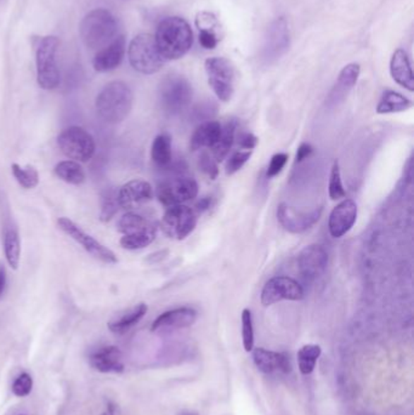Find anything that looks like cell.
I'll return each mask as SVG.
<instances>
[{
    "label": "cell",
    "mask_w": 414,
    "mask_h": 415,
    "mask_svg": "<svg viewBox=\"0 0 414 415\" xmlns=\"http://www.w3.org/2000/svg\"><path fill=\"white\" fill-rule=\"evenodd\" d=\"M54 173L59 179L75 186H79L85 181L83 166L75 161H63V162L57 163Z\"/></svg>",
    "instance_id": "31"
},
{
    "label": "cell",
    "mask_w": 414,
    "mask_h": 415,
    "mask_svg": "<svg viewBox=\"0 0 414 415\" xmlns=\"http://www.w3.org/2000/svg\"><path fill=\"white\" fill-rule=\"evenodd\" d=\"M253 359L257 369L265 374H288L292 371V363L289 356L282 352H274L262 347H257L253 349Z\"/></svg>",
    "instance_id": "20"
},
{
    "label": "cell",
    "mask_w": 414,
    "mask_h": 415,
    "mask_svg": "<svg viewBox=\"0 0 414 415\" xmlns=\"http://www.w3.org/2000/svg\"><path fill=\"white\" fill-rule=\"evenodd\" d=\"M151 158L154 166L159 169L169 168L173 161V152H171V137L168 134H159L156 136L151 147Z\"/></svg>",
    "instance_id": "28"
},
{
    "label": "cell",
    "mask_w": 414,
    "mask_h": 415,
    "mask_svg": "<svg viewBox=\"0 0 414 415\" xmlns=\"http://www.w3.org/2000/svg\"><path fill=\"white\" fill-rule=\"evenodd\" d=\"M321 354H322L321 346L315 345V344L304 345L298 351V366L301 374L309 376L314 371Z\"/></svg>",
    "instance_id": "33"
},
{
    "label": "cell",
    "mask_w": 414,
    "mask_h": 415,
    "mask_svg": "<svg viewBox=\"0 0 414 415\" xmlns=\"http://www.w3.org/2000/svg\"><path fill=\"white\" fill-rule=\"evenodd\" d=\"M291 44V33L287 20L284 18H276L270 23L266 31L262 56L266 63H272L287 53Z\"/></svg>",
    "instance_id": "12"
},
{
    "label": "cell",
    "mask_w": 414,
    "mask_h": 415,
    "mask_svg": "<svg viewBox=\"0 0 414 415\" xmlns=\"http://www.w3.org/2000/svg\"><path fill=\"white\" fill-rule=\"evenodd\" d=\"M57 146L66 157L75 162H89L95 154L94 137L80 127H70L62 130L57 136Z\"/></svg>",
    "instance_id": "7"
},
{
    "label": "cell",
    "mask_w": 414,
    "mask_h": 415,
    "mask_svg": "<svg viewBox=\"0 0 414 415\" xmlns=\"http://www.w3.org/2000/svg\"><path fill=\"white\" fill-rule=\"evenodd\" d=\"M212 206V199L209 197H205L202 198L201 201L198 202L196 204L197 211H205V210L209 209Z\"/></svg>",
    "instance_id": "46"
},
{
    "label": "cell",
    "mask_w": 414,
    "mask_h": 415,
    "mask_svg": "<svg viewBox=\"0 0 414 415\" xmlns=\"http://www.w3.org/2000/svg\"><path fill=\"white\" fill-rule=\"evenodd\" d=\"M322 211V206L310 211H300L288 206L287 203H281L277 208V220L286 231L293 235H299L312 228L315 223H319Z\"/></svg>",
    "instance_id": "14"
},
{
    "label": "cell",
    "mask_w": 414,
    "mask_h": 415,
    "mask_svg": "<svg viewBox=\"0 0 414 415\" xmlns=\"http://www.w3.org/2000/svg\"><path fill=\"white\" fill-rule=\"evenodd\" d=\"M11 171H13V178L16 179L20 186L26 188V190H32L39 184V174L35 166H18V163H13Z\"/></svg>",
    "instance_id": "35"
},
{
    "label": "cell",
    "mask_w": 414,
    "mask_h": 415,
    "mask_svg": "<svg viewBox=\"0 0 414 415\" xmlns=\"http://www.w3.org/2000/svg\"><path fill=\"white\" fill-rule=\"evenodd\" d=\"M361 73V67L358 63H349L340 70L336 85L331 89L328 101L331 104H338L348 97L353 87L358 83V77Z\"/></svg>",
    "instance_id": "23"
},
{
    "label": "cell",
    "mask_w": 414,
    "mask_h": 415,
    "mask_svg": "<svg viewBox=\"0 0 414 415\" xmlns=\"http://www.w3.org/2000/svg\"><path fill=\"white\" fill-rule=\"evenodd\" d=\"M32 386H33L32 376L27 373H22L21 376H18V379L13 381V392L18 397H25L31 393Z\"/></svg>",
    "instance_id": "41"
},
{
    "label": "cell",
    "mask_w": 414,
    "mask_h": 415,
    "mask_svg": "<svg viewBox=\"0 0 414 415\" xmlns=\"http://www.w3.org/2000/svg\"><path fill=\"white\" fill-rule=\"evenodd\" d=\"M156 237H157V225H154L153 228L138 233V235L123 236L121 238V245H122V248L127 250L144 249L150 244H152Z\"/></svg>",
    "instance_id": "34"
},
{
    "label": "cell",
    "mask_w": 414,
    "mask_h": 415,
    "mask_svg": "<svg viewBox=\"0 0 414 415\" xmlns=\"http://www.w3.org/2000/svg\"><path fill=\"white\" fill-rule=\"evenodd\" d=\"M242 341L247 352L254 349L253 316L249 309L242 311Z\"/></svg>",
    "instance_id": "38"
},
{
    "label": "cell",
    "mask_w": 414,
    "mask_h": 415,
    "mask_svg": "<svg viewBox=\"0 0 414 415\" xmlns=\"http://www.w3.org/2000/svg\"><path fill=\"white\" fill-rule=\"evenodd\" d=\"M117 192L118 191L114 188H109V190H106L101 196L100 220L102 223L111 221L121 208L119 203H118Z\"/></svg>",
    "instance_id": "36"
},
{
    "label": "cell",
    "mask_w": 414,
    "mask_h": 415,
    "mask_svg": "<svg viewBox=\"0 0 414 415\" xmlns=\"http://www.w3.org/2000/svg\"><path fill=\"white\" fill-rule=\"evenodd\" d=\"M198 168L200 171L205 175L209 180H215L218 178L219 175V166L218 162L215 161V158L213 157V154H210L207 151H202L198 158Z\"/></svg>",
    "instance_id": "39"
},
{
    "label": "cell",
    "mask_w": 414,
    "mask_h": 415,
    "mask_svg": "<svg viewBox=\"0 0 414 415\" xmlns=\"http://www.w3.org/2000/svg\"><path fill=\"white\" fill-rule=\"evenodd\" d=\"M288 159H289V157H288L287 153H276L275 156H272V158H271L270 164H269L267 171H266V176L269 179L277 176L281 171H284V166L288 163Z\"/></svg>",
    "instance_id": "42"
},
{
    "label": "cell",
    "mask_w": 414,
    "mask_h": 415,
    "mask_svg": "<svg viewBox=\"0 0 414 415\" xmlns=\"http://www.w3.org/2000/svg\"><path fill=\"white\" fill-rule=\"evenodd\" d=\"M6 284H8V277H6V270L4 265L0 264V299L4 295L6 290Z\"/></svg>",
    "instance_id": "45"
},
{
    "label": "cell",
    "mask_w": 414,
    "mask_h": 415,
    "mask_svg": "<svg viewBox=\"0 0 414 415\" xmlns=\"http://www.w3.org/2000/svg\"><path fill=\"white\" fill-rule=\"evenodd\" d=\"M79 31L87 48H105L117 35V20L109 10H92L83 18Z\"/></svg>",
    "instance_id": "3"
},
{
    "label": "cell",
    "mask_w": 414,
    "mask_h": 415,
    "mask_svg": "<svg viewBox=\"0 0 414 415\" xmlns=\"http://www.w3.org/2000/svg\"><path fill=\"white\" fill-rule=\"evenodd\" d=\"M57 223H59V228H61L67 236L82 245L92 256L105 264H117V256L112 250L106 248L105 245L101 244L99 240L87 235V232L83 231L72 220L68 218H60Z\"/></svg>",
    "instance_id": "13"
},
{
    "label": "cell",
    "mask_w": 414,
    "mask_h": 415,
    "mask_svg": "<svg viewBox=\"0 0 414 415\" xmlns=\"http://www.w3.org/2000/svg\"><path fill=\"white\" fill-rule=\"evenodd\" d=\"M119 206L126 210L145 204L153 198V188L145 180H133L123 185L117 192Z\"/></svg>",
    "instance_id": "17"
},
{
    "label": "cell",
    "mask_w": 414,
    "mask_h": 415,
    "mask_svg": "<svg viewBox=\"0 0 414 415\" xmlns=\"http://www.w3.org/2000/svg\"><path fill=\"white\" fill-rule=\"evenodd\" d=\"M126 54V37L118 35L105 48L100 49V51L96 54L92 66L97 72L105 73L109 70H114L121 65Z\"/></svg>",
    "instance_id": "19"
},
{
    "label": "cell",
    "mask_w": 414,
    "mask_h": 415,
    "mask_svg": "<svg viewBox=\"0 0 414 415\" xmlns=\"http://www.w3.org/2000/svg\"><path fill=\"white\" fill-rule=\"evenodd\" d=\"M328 196H329L331 201H339V199H343L346 196L344 185H343V180H341L339 163L336 162V161L333 163L331 175H329Z\"/></svg>",
    "instance_id": "37"
},
{
    "label": "cell",
    "mask_w": 414,
    "mask_h": 415,
    "mask_svg": "<svg viewBox=\"0 0 414 415\" xmlns=\"http://www.w3.org/2000/svg\"><path fill=\"white\" fill-rule=\"evenodd\" d=\"M147 310H149V307L144 302L138 304L130 310L126 311L123 315L111 321L109 323V330L114 334L127 333L129 329H131L135 324L139 323L141 319L144 318V316L147 314Z\"/></svg>",
    "instance_id": "25"
},
{
    "label": "cell",
    "mask_w": 414,
    "mask_h": 415,
    "mask_svg": "<svg viewBox=\"0 0 414 415\" xmlns=\"http://www.w3.org/2000/svg\"><path fill=\"white\" fill-rule=\"evenodd\" d=\"M412 106H413L412 101L403 97L400 92L385 90L380 97L375 111L378 114L400 113L410 109Z\"/></svg>",
    "instance_id": "27"
},
{
    "label": "cell",
    "mask_w": 414,
    "mask_h": 415,
    "mask_svg": "<svg viewBox=\"0 0 414 415\" xmlns=\"http://www.w3.org/2000/svg\"><path fill=\"white\" fill-rule=\"evenodd\" d=\"M305 293L301 284L287 275H276L266 282L262 290V304L271 306L279 302H299Z\"/></svg>",
    "instance_id": "11"
},
{
    "label": "cell",
    "mask_w": 414,
    "mask_h": 415,
    "mask_svg": "<svg viewBox=\"0 0 414 415\" xmlns=\"http://www.w3.org/2000/svg\"><path fill=\"white\" fill-rule=\"evenodd\" d=\"M4 253L9 266L13 270H18L21 259V240L18 230L13 226L4 232Z\"/></svg>",
    "instance_id": "32"
},
{
    "label": "cell",
    "mask_w": 414,
    "mask_h": 415,
    "mask_svg": "<svg viewBox=\"0 0 414 415\" xmlns=\"http://www.w3.org/2000/svg\"><path fill=\"white\" fill-rule=\"evenodd\" d=\"M154 39L166 61L179 60L191 50L193 33L185 18L171 16L159 22Z\"/></svg>",
    "instance_id": "1"
},
{
    "label": "cell",
    "mask_w": 414,
    "mask_h": 415,
    "mask_svg": "<svg viewBox=\"0 0 414 415\" xmlns=\"http://www.w3.org/2000/svg\"><path fill=\"white\" fill-rule=\"evenodd\" d=\"M238 123L235 119H231L221 128V135L219 137L218 142L214 144L213 157L217 162H221L227 154L231 151L232 146L236 141V131H237Z\"/></svg>",
    "instance_id": "29"
},
{
    "label": "cell",
    "mask_w": 414,
    "mask_h": 415,
    "mask_svg": "<svg viewBox=\"0 0 414 415\" xmlns=\"http://www.w3.org/2000/svg\"><path fill=\"white\" fill-rule=\"evenodd\" d=\"M180 415H198L196 413H193V411H183Z\"/></svg>",
    "instance_id": "48"
},
{
    "label": "cell",
    "mask_w": 414,
    "mask_h": 415,
    "mask_svg": "<svg viewBox=\"0 0 414 415\" xmlns=\"http://www.w3.org/2000/svg\"><path fill=\"white\" fill-rule=\"evenodd\" d=\"M196 210L185 204L166 208L161 221L163 233L171 240H183L195 231L197 226Z\"/></svg>",
    "instance_id": "9"
},
{
    "label": "cell",
    "mask_w": 414,
    "mask_h": 415,
    "mask_svg": "<svg viewBox=\"0 0 414 415\" xmlns=\"http://www.w3.org/2000/svg\"><path fill=\"white\" fill-rule=\"evenodd\" d=\"M192 94L191 84L180 75H166L158 87L162 109L169 116H178L186 111L191 104Z\"/></svg>",
    "instance_id": "5"
},
{
    "label": "cell",
    "mask_w": 414,
    "mask_h": 415,
    "mask_svg": "<svg viewBox=\"0 0 414 415\" xmlns=\"http://www.w3.org/2000/svg\"><path fill=\"white\" fill-rule=\"evenodd\" d=\"M197 311L191 307H178L158 316L152 323V332L176 330L191 327L196 322Z\"/></svg>",
    "instance_id": "18"
},
{
    "label": "cell",
    "mask_w": 414,
    "mask_h": 415,
    "mask_svg": "<svg viewBox=\"0 0 414 415\" xmlns=\"http://www.w3.org/2000/svg\"><path fill=\"white\" fill-rule=\"evenodd\" d=\"M128 56L131 67L142 75L157 73L166 62L158 50L154 35L149 33H141L131 40Z\"/></svg>",
    "instance_id": "4"
},
{
    "label": "cell",
    "mask_w": 414,
    "mask_h": 415,
    "mask_svg": "<svg viewBox=\"0 0 414 415\" xmlns=\"http://www.w3.org/2000/svg\"><path fill=\"white\" fill-rule=\"evenodd\" d=\"M208 83L219 100L229 102L235 92V70L225 57H209L205 60Z\"/></svg>",
    "instance_id": "8"
},
{
    "label": "cell",
    "mask_w": 414,
    "mask_h": 415,
    "mask_svg": "<svg viewBox=\"0 0 414 415\" xmlns=\"http://www.w3.org/2000/svg\"><path fill=\"white\" fill-rule=\"evenodd\" d=\"M327 265L328 254L322 245H308L298 255V270L306 280H317L324 273Z\"/></svg>",
    "instance_id": "15"
},
{
    "label": "cell",
    "mask_w": 414,
    "mask_h": 415,
    "mask_svg": "<svg viewBox=\"0 0 414 415\" xmlns=\"http://www.w3.org/2000/svg\"><path fill=\"white\" fill-rule=\"evenodd\" d=\"M257 142L259 139L252 132H242L237 139V144L240 146V149L245 151H253L257 147Z\"/></svg>",
    "instance_id": "43"
},
{
    "label": "cell",
    "mask_w": 414,
    "mask_h": 415,
    "mask_svg": "<svg viewBox=\"0 0 414 415\" xmlns=\"http://www.w3.org/2000/svg\"><path fill=\"white\" fill-rule=\"evenodd\" d=\"M221 128L223 125L215 120H207L200 124L191 136L190 147L192 151L213 149L221 135Z\"/></svg>",
    "instance_id": "24"
},
{
    "label": "cell",
    "mask_w": 414,
    "mask_h": 415,
    "mask_svg": "<svg viewBox=\"0 0 414 415\" xmlns=\"http://www.w3.org/2000/svg\"><path fill=\"white\" fill-rule=\"evenodd\" d=\"M314 152L312 146L306 142L303 144L298 147L297 154H296V163H301L303 161H305L306 158H309L311 154Z\"/></svg>",
    "instance_id": "44"
},
{
    "label": "cell",
    "mask_w": 414,
    "mask_h": 415,
    "mask_svg": "<svg viewBox=\"0 0 414 415\" xmlns=\"http://www.w3.org/2000/svg\"><path fill=\"white\" fill-rule=\"evenodd\" d=\"M133 92L124 82L107 84L96 97V111L102 120L118 124L127 118L133 109Z\"/></svg>",
    "instance_id": "2"
},
{
    "label": "cell",
    "mask_w": 414,
    "mask_h": 415,
    "mask_svg": "<svg viewBox=\"0 0 414 415\" xmlns=\"http://www.w3.org/2000/svg\"><path fill=\"white\" fill-rule=\"evenodd\" d=\"M154 225L156 223L150 221L144 216L129 211L127 214L123 215L121 220L118 221L117 228L118 232H121L123 236H130V235H138V233L146 231V230L153 228Z\"/></svg>",
    "instance_id": "30"
},
{
    "label": "cell",
    "mask_w": 414,
    "mask_h": 415,
    "mask_svg": "<svg viewBox=\"0 0 414 415\" xmlns=\"http://www.w3.org/2000/svg\"><path fill=\"white\" fill-rule=\"evenodd\" d=\"M358 204L353 199H344L334 206L328 218V230L333 238H341L353 228L358 220Z\"/></svg>",
    "instance_id": "16"
},
{
    "label": "cell",
    "mask_w": 414,
    "mask_h": 415,
    "mask_svg": "<svg viewBox=\"0 0 414 415\" xmlns=\"http://www.w3.org/2000/svg\"><path fill=\"white\" fill-rule=\"evenodd\" d=\"M252 153L253 151H245V149L232 153L230 158L227 159L226 168H225L226 175H233L237 171H240L252 157Z\"/></svg>",
    "instance_id": "40"
},
{
    "label": "cell",
    "mask_w": 414,
    "mask_h": 415,
    "mask_svg": "<svg viewBox=\"0 0 414 415\" xmlns=\"http://www.w3.org/2000/svg\"><path fill=\"white\" fill-rule=\"evenodd\" d=\"M166 254H168V252H166V250H163V252H158V253L152 254V255H150L149 261H161V260H163V259L166 258Z\"/></svg>",
    "instance_id": "47"
},
{
    "label": "cell",
    "mask_w": 414,
    "mask_h": 415,
    "mask_svg": "<svg viewBox=\"0 0 414 415\" xmlns=\"http://www.w3.org/2000/svg\"><path fill=\"white\" fill-rule=\"evenodd\" d=\"M22 415H25V414H22Z\"/></svg>",
    "instance_id": "49"
},
{
    "label": "cell",
    "mask_w": 414,
    "mask_h": 415,
    "mask_svg": "<svg viewBox=\"0 0 414 415\" xmlns=\"http://www.w3.org/2000/svg\"><path fill=\"white\" fill-rule=\"evenodd\" d=\"M156 196L159 203L166 208L185 204L198 196V184L193 178L178 176L158 185Z\"/></svg>",
    "instance_id": "10"
},
{
    "label": "cell",
    "mask_w": 414,
    "mask_h": 415,
    "mask_svg": "<svg viewBox=\"0 0 414 415\" xmlns=\"http://www.w3.org/2000/svg\"><path fill=\"white\" fill-rule=\"evenodd\" d=\"M196 25L200 30V43L207 50L217 48L220 38L214 28L218 27V22L214 15L201 13L197 15Z\"/></svg>",
    "instance_id": "26"
},
{
    "label": "cell",
    "mask_w": 414,
    "mask_h": 415,
    "mask_svg": "<svg viewBox=\"0 0 414 415\" xmlns=\"http://www.w3.org/2000/svg\"><path fill=\"white\" fill-rule=\"evenodd\" d=\"M390 75L398 85L408 92H414V75L410 57L405 50L397 49L390 61Z\"/></svg>",
    "instance_id": "22"
},
{
    "label": "cell",
    "mask_w": 414,
    "mask_h": 415,
    "mask_svg": "<svg viewBox=\"0 0 414 415\" xmlns=\"http://www.w3.org/2000/svg\"><path fill=\"white\" fill-rule=\"evenodd\" d=\"M59 39L54 35L44 37L37 48V80L44 90H54L60 85V70L56 53Z\"/></svg>",
    "instance_id": "6"
},
{
    "label": "cell",
    "mask_w": 414,
    "mask_h": 415,
    "mask_svg": "<svg viewBox=\"0 0 414 415\" xmlns=\"http://www.w3.org/2000/svg\"><path fill=\"white\" fill-rule=\"evenodd\" d=\"M89 361L92 367L101 373H122L124 371L123 354L116 346H105L96 349Z\"/></svg>",
    "instance_id": "21"
}]
</instances>
